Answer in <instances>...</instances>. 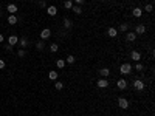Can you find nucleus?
Instances as JSON below:
<instances>
[{"label":"nucleus","instance_id":"cd10ccee","mask_svg":"<svg viewBox=\"0 0 155 116\" xmlns=\"http://www.w3.org/2000/svg\"><path fill=\"white\" fill-rule=\"evenodd\" d=\"M152 9H153V6H152V3H147V5L144 6V11H146V12H152Z\"/></svg>","mask_w":155,"mask_h":116},{"label":"nucleus","instance_id":"72a5a7b5","mask_svg":"<svg viewBox=\"0 0 155 116\" xmlns=\"http://www.w3.org/2000/svg\"><path fill=\"white\" fill-rule=\"evenodd\" d=\"M5 50H6V51H11V50H12V47H11V45H6V47H5Z\"/></svg>","mask_w":155,"mask_h":116},{"label":"nucleus","instance_id":"4468645a","mask_svg":"<svg viewBox=\"0 0 155 116\" xmlns=\"http://www.w3.org/2000/svg\"><path fill=\"white\" fill-rule=\"evenodd\" d=\"M135 39H137V34H135V33H127L126 34V40L127 42H133Z\"/></svg>","mask_w":155,"mask_h":116},{"label":"nucleus","instance_id":"473e14b6","mask_svg":"<svg viewBox=\"0 0 155 116\" xmlns=\"http://www.w3.org/2000/svg\"><path fill=\"white\" fill-rule=\"evenodd\" d=\"M2 68H5V61L0 59V70H2Z\"/></svg>","mask_w":155,"mask_h":116},{"label":"nucleus","instance_id":"a211bd4d","mask_svg":"<svg viewBox=\"0 0 155 116\" xmlns=\"http://www.w3.org/2000/svg\"><path fill=\"white\" fill-rule=\"evenodd\" d=\"M71 26H73V22L70 20V19H64V28L65 30H70Z\"/></svg>","mask_w":155,"mask_h":116},{"label":"nucleus","instance_id":"20e7f679","mask_svg":"<svg viewBox=\"0 0 155 116\" xmlns=\"http://www.w3.org/2000/svg\"><path fill=\"white\" fill-rule=\"evenodd\" d=\"M96 85H98L99 88H107L109 87V81H107V77H101V79L96 82Z\"/></svg>","mask_w":155,"mask_h":116},{"label":"nucleus","instance_id":"c9c22d12","mask_svg":"<svg viewBox=\"0 0 155 116\" xmlns=\"http://www.w3.org/2000/svg\"><path fill=\"white\" fill-rule=\"evenodd\" d=\"M0 17H2V9H0Z\"/></svg>","mask_w":155,"mask_h":116},{"label":"nucleus","instance_id":"9b49d317","mask_svg":"<svg viewBox=\"0 0 155 116\" xmlns=\"http://www.w3.org/2000/svg\"><path fill=\"white\" fill-rule=\"evenodd\" d=\"M146 33V26L144 25H137V28H135V34H144Z\"/></svg>","mask_w":155,"mask_h":116},{"label":"nucleus","instance_id":"7ed1b4c3","mask_svg":"<svg viewBox=\"0 0 155 116\" xmlns=\"http://www.w3.org/2000/svg\"><path fill=\"white\" fill-rule=\"evenodd\" d=\"M50 36H51V30L50 28H44L41 31V40H47V39H50Z\"/></svg>","mask_w":155,"mask_h":116},{"label":"nucleus","instance_id":"dca6fc26","mask_svg":"<svg viewBox=\"0 0 155 116\" xmlns=\"http://www.w3.org/2000/svg\"><path fill=\"white\" fill-rule=\"evenodd\" d=\"M99 74H101V77H109L110 76V70L109 68H101L99 70Z\"/></svg>","mask_w":155,"mask_h":116},{"label":"nucleus","instance_id":"e433bc0d","mask_svg":"<svg viewBox=\"0 0 155 116\" xmlns=\"http://www.w3.org/2000/svg\"><path fill=\"white\" fill-rule=\"evenodd\" d=\"M99 2H104V0H99Z\"/></svg>","mask_w":155,"mask_h":116},{"label":"nucleus","instance_id":"9d476101","mask_svg":"<svg viewBox=\"0 0 155 116\" xmlns=\"http://www.w3.org/2000/svg\"><path fill=\"white\" fill-rule=\"evenodd\" d=\"M6 9H8V12H9V14H16V12L19 11L17 5H14V3H9V5L6 6Z\"/></svg>","mask_w":155,"mask_h":116},{"label":"nucleus","instance_id":"6ab92c4d","mask_svg":"<svg viewBox=\"0 0 155 116\" xmlns=\"http://www.w3.org/2000/svg\"><path fill=\"white\" fill-rule=\"evenodd\" d=\"M56 67L59 68V70H62V68L65 67V61H64V59H57V61H56Z\"/></svg>","mask_w":155,"mask_h":116},{"label":"nucleus","instance_id":"b1692460","mask_svg":"<svg viewBox=\"0 0 155 116\" xmlns=\"http://www.w3.org/2000/svg\"><path fill=\"white\" fill-rule=\"evenodd\" d=\"M129 30V23H121V26H120V31L121 33H126Z\"/></svg>","mask_w":155,"mask_h":116},{"label":"nucleus","instance_id":"2f4dec72","mask_svg":"<svg viewBox=\"0 0 155 116\" xmlns=\"http://www.w3.org/2000/svg\"><path fill=\"white\" fill-rule=\"evenodd\" d=\"M74 2H76V5H79V6L84 5V0H74Z\"/></svg>","mask_w":155,"mask_h":116},{"label":"nucleus","instance_id":"423d86ee","mask_svg":"<svg viewBox=\"0 0 155 116\" xmlns=\"http://www.w3.org/2000/svg\"><path fill=\"white\" fill-rule=\"evenodd\" d=\"M116 87H118L120 90H126L127 88V81L126 79H118L116 81Z\"/></svg>","mask_w":155,"mask_h":116},{"label":"nucleus","instance_id":"f03ea898","mask_svg":"<svg viewBox=\"0 0 155 116\" xmlns=\"http://www.w3.org/2000/svg\"><path fill=\"white\" fill-rule=\"evenodd\" d=\"M144 87H146V85H144V82H143L141 79H135V81H133V88H135V90L143 91V90H144Z\"/></svg>","mask_w":155,"mask_h":116},{"label":"nucleus","instance_id":"f257e3e1","mask_svg":"<svg viewBox=\"0 0 155 116\" xmlns=\"http://www.w3.org/2000/svg\"><path fill=\"white\" fill-rule=\"evenodd\" d=\"M132 70H133V67H132L129 62H124V64H121V67H120V71H121V74H124V76L130 74Z\"/></svg>","mask_w":155,"mask_h":116},{"label":"nucleus","instance_id":"2eb2a0df","mask_svg":"<svg viewBox=\"0 0 155 116\" xmlns=\"http://www.w3.org/2000/svg\"><path fill=\"white\" fill-rule=\"evenodd\" d=\"M8 23H9V25H16V23H17V17H16L14 14H9V16H8Z\"/></svg>","mask_w":155,"mask_h":116},{"label":"nucleus","instance_id":"412c9836","mask_svg":"<svg viewBox=\"0 0 155 116\" xmlns=\"http://www.w3.org/2000/svg\"><path fill=\"white\" fill-rule=\"evenodd\" d=\"M36 48H37V50H44V48H45V40H39V42L36 44Z\"/></svg>","mask_w":155,"mask_h":116},{"label":"nucleus","instance_id":"c756f323","mask_svg":"<svg viewBox=\"0 0 155 116\" xmlns=\"http://www.w3.org/2000/svg\"><path fill=\"white\" fill-rule=\"evenodd\" d=\"M135 70H137V71H141V70H144V67H143V64H137V65H135Z\"/></svg>","mask_w":155,"mask_h":116},{"label":"nucleus","instance_id":"393cba45","mask_svg":"<svg viewBox=\"0 0 155 116\" xmlns=\"http://www.w3.org/2000/svg\"><path fill=\"white\" fill-rule=\"evenodd\" d=\"M64 6H65V9H71V6H73V2H71V0H65Z\"/></svg>","mask_w":155,"mask_h":116},{"label":"nucleus","instance_id":"bb28decb","mask_svg":"<svg viewBox=\"0 0 155 116\" xmlns=\"http://www.w3.org/2000/svg\"><path fill=\"white\" fill-rule=\"evenodd\" d=\"M74 61H76L74 56H68L67 59H65V64H74Z\"/></svg>","mask_w":155,"mask_h":116},{"label":"nucleus","instance_id":"7c9ffc66","mask_svg":"<svg viewBox=\"0 0 155 116\" xmlns=\"http://www.w3.org/2000/svg\"><path fill=\"white\" fill-rule=\"evenodd\" d=\"M39 6H41V8H47V2H45V0H41V2H39Z\"/></svg>","mask_w":155,"mask_h":116},{"label":"nucleus","instance_id":"0eeeda50","mask_svg":"<svg viewBox=\"0 0 155 116\" xmlns=\"http://www.w3.org/2000/svg\"><path fill=\"white\" fill-rule=\"evenodd\" d=\"M130 57H132V59H133L135 62H140V61H141V53H140V51H135V50H133V51L130 53Z\"/></svg>","mask_w":155,"mask_h":116},{"label":"nucleus","instance_id":"1a4fd4ad","mask_svg":"<svg viewBox=\"0 0 155 116\" xmlns=\"http://www.w3.org/2000/svg\"><path fill=\"white\" fill-rule=\"evenodd\" d=\"M47 14H48V16H51V17H54V16L57 14V8H56L54 5H51V6H47Z\"/></svg>","mask_w":155,"mask_h":116},{"label":"nucleus","instance_id":"f8f14e48","mask_svg":"<svg viewBox=\"0 0 155 116\" xmlns=\"http://www.w3.org/2000/svg\"><path fill=\"white\" fill-rule=\"evenodd\" d=\"M132 14H133V17H137V19H140V17L143 16V9H141V8H133Z\"/></svg>","mask_w":155,"mask_h":116},{"label":"nucleus","instance_id":"f704fd0d","mask_svg":"<svg viewBox=\"0 0 155 116\" xmlns=\"http://www.w3.org/2000/svg\"><path fill=\"white\" fill-rule=\"evenodd\" d=\"M3 40H5V36H3V34H0V44H2Z\"/></svg>","mask_w":155,"mask_h":116},{"label":"nucleus","instance_id":"39448f33","mask_svg":"<svg viewBox=\"0 0 155 116\" xmlns=\"http://www.w3.org/2000/svg\"><path fill=\"white\" fill-rule=\"evenodd\" d=\"M118 105H120V108L126 110V108H129V101L124 99V98H120V99H118Z\"/></svg>","mask_w":155,"mask_h":116},{"label":"nucleus","instance_id":"c85d7f7f","mask_svg":"<svg viewBox=\"0 0 155 116\" xmlns=\"http://www.w3.org/2000/svg\"><path fill=\"white\" fill-rule=\"evenodd\" d=\"M17 54H19V57H25V56H27V51H25L23 48H20V50L17 51Z\"/></svg>","mask_w":155,"mask_h":116},{"label":"nucleus","instance_id":"4be33fe9","mask_svg":"<svg viewBox=\"0 0 155 116\" xmlns=\"http://www.w3.org/2000/svg\"><path fill=\"white\" fill-rule=\"evenodd\" d=\"M48 77H50L51 81H56L57 79V71H50L48 73Z\"/></svg>","mask_w":155,"mask_h":116},{"label":"nucleus","instance_id":"5701e85b","mask_svg":"<svg viewBox=\"0 0 155 116\" xmlns=\"http://www.w3.org/2000/svg\"><path fill=\"white\" fill-rule=\"evenodd\" d=\"M54 88H56V90H62V88H64V84L59 82V81H56V82H54Z\"/></svg>","mask_w":155,"mask_h":116},{"label":"nucleus","instance_id":"aec40b11","mask_svg":"<svg viewBox=\"0 0 155 116\" xmlns=\"http://www.w3.org/2000/svg\"><path fill=\"white\" fill-rule=\"evenodd\" d=\"M17 44H20V47H22V48L28 47V40H27L25 37H22V39H19V42H17Z\"/></svg>","mask_w":155,"mask_h":116},{"label":"nucleus","instance_id":"a878e982","mask_svg":"<svg viewBox=\"0 0 155 116\" xmlns=\"http://www.w3.org/2000/svg\"><path fill=\"white\" fill-rule=\"evenodd\" d=\"M50 50H51V53H56L57 50H59V45H57V44H51L50 45Z\"/></svg>","mask_w":155,"mask_h":116},{"label":"nucleus","instance_id":"6e6552de","mask_svg":"<svg viewBox=\"0 0 155 116\" xmlns=\"http://www.w3.org/2000/svg\"><path fill=\"white\" fill-rule=\"evenodd\" d=\"M19 42V37L16 36V34H11L9 37H8V45H11V47H14L16 44Z\"/></svg>","mask_w":155,"mask_h":116},{"label":"nucleus","instance_id":"ddd939ff","mask_svg":"<svg viewBox=\"0 0 155 116\" xmlns=\"http://www.w3.org/2000/svg\"><path fill=\"white\" fill-rule=\"evenodd\" d=\"M71 11H73L74 14L79 16V14H82V6H79V5H73V6H71Z\"/></svg>","mask_w":155,"mask_h":116},{"label":"nucleus","instance_id":"f3484780","mask_svg":"<svg viewBox=\"0 0 155 116\" xmlns=\"http://www.w3.org/2000/svg\"><path fill=\"white\" fill-rule=\"evenodd\" d=\"M107 34H109V37H116V36H118V30H116V28H109Z\"/></svg>","mask_w":155,"mask_h":116}]
</instances>
